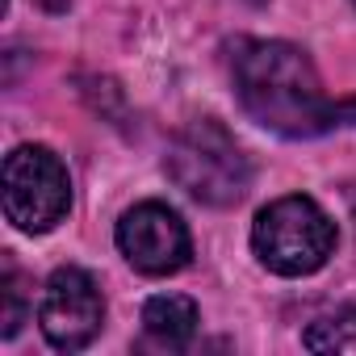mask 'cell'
I'll list each match as a JSON object with an SVG mask.
<instances>
[{
  "mask_svg": "<svg viewBox=\"0 0 356 356\" xmlns=\"http://www.w3.org/2000/svg\"><path fill=\"white\" fill-rule=\"evenodd\" d=\"M231 76L239 105L252 122L281 138H314L348 118L356 105H335L323 92V80L310 55L277 38H243L231 55Z\"/></svg>",
  "mask_w": 356,
  "mask_h": 356,
  "instance_id": "cell-1",
  "label": "cell"
},
{
  "mask_svg": "<svg viewBox=\"0 0 356 356\" xmlns=\"http://www.w3.org/2000/svg\"><path fill=\"white\" fill-rule=\"evenodd\" d=\"M168 176L176 181V189H185L193 202L214 206V210L239 206L252 189V163L243 147L214 118H197L172 138Z\"/></svg>",
  "mask_w": 356,
  "mask_h": 356,
  "instance_id": "cell-2",
  "label": "cell"
},
{
  "mask_svg": "<svg viewBox=\"0 0 356 356\" xmlns=\"http://www.w3.org/2000/svg\"><path fill=\"white\" fill-rule=\"evenodd\" d=\"M252 252L277 277H310L335 252V222L314 197H277L252 222Z\"/></svg>",
  "mask_w": 356,
  "mask_h": 356,
  "instance_id": "cell-3",
  "label": "cell"
},
{
  "mask_svg": "<svg viewBox=\"0 0 356 356\" xmlns=\"http://www.w3.org/2000/svg\"><path fill=\"white\" fill-rule=\"evenodd\" d=\"M5 218L26 235H47L63 222L72 206V176L51 147L22 143L5 155Z\"/></svg>",
  "mask_w": 356,
  "mask_h": 356,
  "instance_id": "cell-4",
  "label": "cell"
},
{
  "mask_svg": "<svg viewBox=\"0 0 356 356\" xmlns=\"http://www.w3.org/2000/svg\"><path fill=\"white\" fill-rule=\"evenodd\" d=\"M101 323H105V298L97 281L76 264L55 268L38 302V327L47 343L59 352H80L101 335Z\"/></svg>",
  "mask_w": 356,
  "mask_h": 356,
  "instance_id": "cell-5",
  "label": "cell"
},
{
  "mask_svg": "<svg viewBox=\"0 0 356 356\" xmlns=\"http://www.w3.org/2000/svg\"><path fill=\"white\" fill-rule=\"evenodd\" d=\"M118 248L147 277H172L193 256V239H189L185 218L163 202H143V206L126 210L118 222Z\"/></svg>",
  "mask_w": 356,
  "mask_h": 356,
  "instance_id": "cell-6",
  "label": "cell"
},
{
  "mask_svg": "<svg viewBox=\"0 0 356 356\" xmlns=\"http://www.w3.org/2000/svg\"><path fill=\"white\" fill-rule=\"evenodd\" d=\"M197 306L185 293H155L143 306V331L159 348H185L197 335Z\"/></svg>",
  "mask_w": 356,
  "mask_h": 356,
  "instance_id": "cell-7",
  "label": "cell"
},
{
  "mask_svg": "<svg viewBox=\"0 0 356 356\" xmlns=\"http://www.w3.org/2000/svg\"><path fill=\"white\" fill-rule=\"evenodd\" d=\"M26 310H30L26 281H22L17 268H5V277H0V335L13 339L26 323Z\"/></svg>",
  "mask_w": 356,
  "mask_h": 356,
  "instance_id": "cell-8",
  "label": "cell"
},
{
  "mask_svg": "<svg viewBox=\"0 0 356 356\" xmlns=\"http://www.w3.org/2000/svg\"><path fill=\"white\" fill-rule=\"evenodd\" d=\"M352 339H356V310L327 314V318L310 323V331H306V348L310 352H335V348H343Z\"/></svg>",
  "mask_w": 356,
  "mask_h": 356,
  "instance_id": "cell-9",
  "label": "cell"
},
{
  "mask_svg": "<svg viewBox=\"0 0 356 356\" xmlns=\"http://www.w3.org/2000/svg\"><path fill=\"white\" fill-rule=\"evenodd\" d=\"M38 5H47V9H63L67 0H38Z\"/></svg>",
  "mask_w": 356,
  "mask_h": 356,
  "instance_id": "cell-10",
  "label": "cell"
},
{
  "mask_svg": "<svg viewBox=\"0 0 356 356\" xmlns=\"http://www.w3.org/2000/svg\"><path fill=\"white\" fill-rule=\"evenodd\" d=\"M352 5H356V0H352Z\"/></svg>",
  "mask_w": 356,
  "mask_h": 356,
  "instance_id": "cell-11",
  "label": "cell"
}]
</instances>
